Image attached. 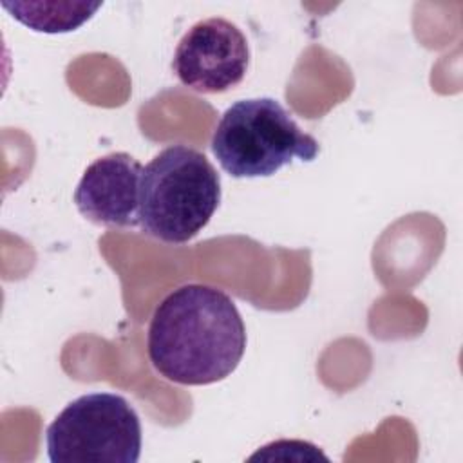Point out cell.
<instances>
[{
    "mask_svg": "<svg viewBox=\"0 0 463 463\" xmlns=\"http://www.w3.org/2000/svg\"><path fill=\"white\" fill-rule=\"evenodd\" d=\"M246 349L242 317L219 288L184 284L154 309L146 335L152 367L179 385H210L230 376Z\"/></svg>",
    "mask_w": 463,
    "mask_h": 463,
    "instance_id": "1",
    "label": "cell"
},
{
    "mask_svg": "<svg viewBox=\"0 0 463 463\" xmlns=\"http://www.w3.org/2000/svg\"><path fill=\"white\" fill-rule=\"evenodd\" d=\"M219 203L221 177L208 157L192 146H166L143 168L139 226L157 241H192L210 222Z\"/></svg>",
    "mask_w": 463,
    "mask_h": 463,
    "instance_id": "2",
    "label": "cell"
},
{
    "mask_svg": "<svg viewBox=\"0 0 463 463\" xmlns=\"http://www.w3.org/2000/svg\"><path fill=\"white\" fill-rule=\"evenodd\" d=\"M210 146L221 168L237 179L269 177L293 159L309 163L320 152L318 141L273 98H250L228 107Z\"/></svg>",
    "mask_w": 463,
    "mask_h": 463,
    "instance_id": "3",
    "label": "cell"
},
{
    "mask_svg": "<svg viewBox=\"0 0 463 463\" xmlns=\"http://www.w3.org/2000/svg\"><path fill=\"white\" fill-rule=\"evenodd\" d=\"M45 441L52 463H137L141 421L121 394L90 392L54 418Z\"/></svg>",
    "mask_w": 463,
    "mask_h": 463,
    "instance_id": "4",
    "label": "cell"
},
{
    "mask_svg": "<svg viewBox=\"0 0 463 463\" xmlns=\"http://www.w3.org/2000/svg\"><path fill=\"white\" fill-rule=\"evenodd\" d=\"M250 65L244 33L226 18L194 24L179 40L172 69L179 81L201 94H219L239 85Z\"/></svg>",
    "mask_w": 463,
    "mask_h": 463,
    "instance_id": "5",
    "label": "cell"
},
{
    "mask_svg": "<svg viewBox=\"0 0 463 463\" xmlns=\"http://www.w3.org/2000/svg\"><path fill=\"white\" fill-rule=\"evenodd\" d=\"M141 175L143 165L127 152H112L96 159L76 186L78 212L101 226H137Z\"/></svg>",
    "mask_w": 463,
    "mask_h": 463,
    "instance_id": "6",
    "label": "cell"
},
{
    "mask_svg": "<svg viewBox=\"0 0 463 463\" xmlns=\"http://www.w3.org/2000/svg\"><path fill=\"white\" fill-rule=\"evenodd\" d=\"M2 7L25 27L38 33H71L101 7V2H2Z\"/></svg>",
    "mask_w": 463,
    "mask_h": 463,
    "instance_id": "7",
    "label": "cell"
}]
</instances>
